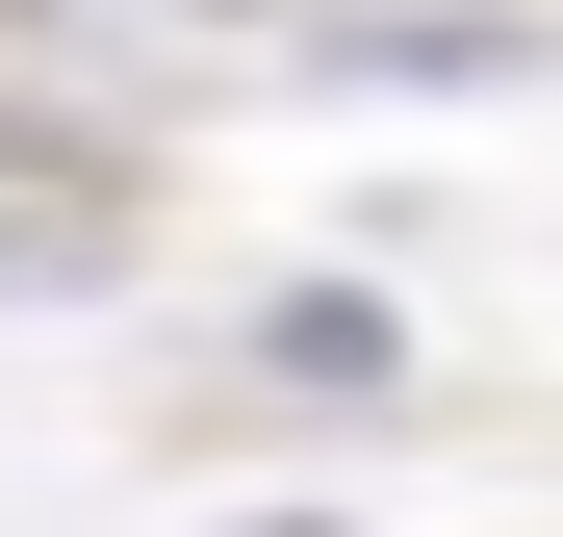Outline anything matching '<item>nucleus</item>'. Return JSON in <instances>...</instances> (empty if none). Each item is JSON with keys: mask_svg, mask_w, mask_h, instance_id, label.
Returning <instances> with one entry per match:
<instances>
[{"mask_svg": "<svg viewBox=\"0 0 563 537\" xmlns=\"http://www.w3.org/2000/svg\"><path fill=\"white\" fill-rule=\"evenodd\" d=\"M0 26H77V0H0Z\"/></svg>", "mask_w": 563, "mask_h": 537, "instance_id": "obj_2", "label": "nucleus"}, {"mask_svg": "<svg viewBox=\"0 0 563 537\" xmlns=\"http://www.w3.org/2000/svg\"><path fill=\"white\" fill-rule=\"evenodd\" d=\"M256 384H308V410L358 384V410H385V384H410V307H385V282H282V307H256Z\"/></svg>", "mask_w": 563, "mask_h": 537, "instance_id": "obj_1", "label": "nucleus"}]
</instances>
